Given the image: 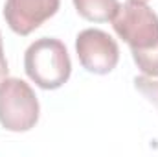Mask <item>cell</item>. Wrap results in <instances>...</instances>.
Here are the masks:
<instances>
[{
	"mask_svg": "<svg viewBox=\"0 0 158 157\" xmlns=\"http://www.w3.org/2000/svg\"><path fill=\"white\" fill-rule=\"evenodd\" d=\"M77 13L90 22L112 20L119 7L118 0H74Z\"/></svg>",
	"mask_w": 158,
	"mask_h": 157,
	"instance_id": "cell-6",
	"label": "cell"
},
{
	"mask_svg": "<svg viewBox=\"0 0 158 157\" xmlns=\"http://www.w3.org/2000/svg\"><path fill=\"white\" fill-rule=\"evenodd\" d=\"M76 52L83 69L94 74H109L119 61L118 43L107 32L88 28L83 30L76 39Z\"/></svg>",
	"mask_w": 158,
	"mask_h": 157,
	"instance_id": "cell-4",
	"label": "cell"
},
{
	"mask_svg": "<svg viewBox=\"0 0 158 157\" xmlns=\"http://www.w3.org/2000/svg\"><path fill=\"white\" fill-rule=\"evenodd\" d=\"M132 59L145 76L158 78V46H155L153 50L142 52V54H132Z\"/></svg>",
	"mask_w": 158,
	"mask_h": 157,
	"instance_id": "cell-7",
	"label": "cell"
},
{
	"mask_svg": "<svg viewBox=\"0 0 158 157\" xmlns=\"http://www.w3.org/2000/svg\"><path fill=\"white\" fill-rule=\"evenodd\" d=\"M112 28L131 46L132 54H142L158 46V15L145 4L129 0L112 17Z\"/></svg>",
	"mask_w": 158,
	"mask_h": 157,
	"instance_id": "cell-2",
	"label": "cell"
},
{
	"mask_svg": "<svg viewBox=\"0 0 158 157\" xmlns=\"http://www.w3.org/2000/svg\"><path fill=\"white\" fill-rule=\"evenodd\" d=\"M7 72H9V69H7V61H6V56H4V46H2V35H0V83H2L4 79L7 78Z\"/></svg>",
	"mask_w": 158,
	"mask_h": 157,
	"instance_id": "cell-9",
	"label": "cell"
},
{
	"mask_svg": "<svg viewBox=\"0 0 158 157\" xmlns=\"http://www.w3.org/2000/svg\"><path fill=\"white\" fill-rule=\"evenodd\" d=\"M134 87L158 109V81L156 79H153L143 74V76L134 78Z\"/></svg>",
	"mask_w": 158,
	"mask_h": 157,
	"instance_id": "cell-8",
	"label": "cell"
},
{
	"mask_svg": "<svg viewBox=\"0 0 158 157\" xmlns=\"http://www.w3.org/2000/svg\"><path fill=\"white\" fill-rule=\"evenodd\" d=\"M61 0H7L4 19L19 35H30L44 20L53 17Z\"/></svg>",
	"mask_w": 158,
	"mask_h": 157,
	"instance_id": "cell-5",
	"label": "cell"
},
{
	"mask_svg": "<svg viewBox=\"0 0 158 157\" xmlns=\"http://www.w3.org/2000/svg\"><path fill=\"white\" fill-rule=\"evenodd\" d=\"M39 120V100L33 89L19 78L0 83V124L7 131H30Z\"/></svg>",
	"mask_w": 158,
	"mask_h": 157,
	"instance_id": "cell-3",
	"label": "cell"
},
{
	"mask_svg": "<svg viewBox=\"0 0 158 157\" xmlns=\"http://www.w3.org/2000/svg\"><path fill=\"white\" fill-rule=\"evenodd\" d=\"M134 2H149V0H134Z\"/></svg>",
	"mask_w": 158,
	"mask_h": 157,
	"instance_id": "cell-10",
	"label": "cell"
},
{
	"mask_svg": "<svg viewBox=\"0 0 158 157\" xmlns=\"http://www.w3.org/2000/svg\"><path fill=\"white\" fill-rule=\"evenodd\" d=\"M24 70L40 89L53 91L64 85L72 74V61L59 39L42 37L31 43L24 54Z\"/></svg>",
	"mask_w": 158,
	"mask_h": 157,
	"instance_id": "cell-1",
	"label": "cell"
}]
</instances>
